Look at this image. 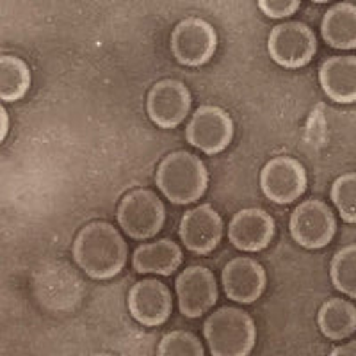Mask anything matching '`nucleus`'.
<instances>
[{
  "label": "nucleus",
  "mask_w": 356,
  "mask_h": 356,
  "mask_svg": "<svg viewBox=\"0 0 356 356\" xmlns=\"http://www.w3.org/2000/svg\"><path fill=\"white\" fill-rule=\"evenodd\" d=\"M178 308L189 319L205 316L218 303V282L211 269L203 266H191L178 275L175 282Z\"/></svg>",
  "instance_id": "9d476101"
},
{
  "label": "nucleus",
  "mask_w": 356,
  "mask_h": 356,
  "mask_svg": "<svg viewBox=\"0 0 356 356\" xmlns=\"http://www.w3.org/2000/svg\"><path fill=\"white\" fill-rule=\"evenodd\" d=\"M222 291L228 300L241 305L257 301L266 291V271L257 260L237 257L225 266L221 275Z\"/></svg>",
  "instance_id": "4468645a"
},
{
  "label": "nucleus",
  "mask_w": 356,
  "mask_h": 356,
  "mask_svg": "<svg viewBox=\"0 0 356 356\" xmlns=\"http://www.w3.org/2000/svg\"><path fill=\"white\" fill-rule=\"evenodd\" d=\"M193 106L187 86L175 79H162L152 86L146 98V113L161 129H175L184 122Z\"/></svg>",
  "instance_id": "9b49d317"
},
{
  "label": "nucleus",
  "mask_w": 356,
  "mask_h": 356,
  "mask_svg": "<svg viewBox=\"0 0 356 356\" xmlns=\"http://www.w3.org/2000/svg\"><path fill=\"white\" fill-rule=\"evenodd\" d=\"M9 132V114L6 107L0 104V143L4 141Z\"/></svg>",
  "instance_id": "a878e982"
},
{
  "label": "nucleus",
  "mask_w": 356,
  "mask_h": 356,
  "mask_svg": "<svg viewBox=\"0 0 356 356\" xmlns=\"http://www.w3.org/2000/svg\"><path fill=\"white\" fill-rule=\"evenodd\" d=\"M157 356H205V349L196 335L186 330H175L161 339Z\"/></svg>",
  "instance_id": "4be33fe9"
},
{
  "label": "nucleus",
  "mask_w": 356,
  "mask_h": 356,
  "mask_svg": "<svg viewBox=\"0 0 356 356\" xmlns=\"http://www.w3.org/2000/svg\"><path fill=\"white\" fill-rule=\"evenodd\" d=\"M267 50L273 61L282 68H303L316 56V34L301 22H284L273 27Z\"/></svg>",
  "instance_id": "39448f33"
},
{
  "label": "nucleus",
  "mask_w": 356,
  "mask_h": 356,
  "mask_svg": "<svg viewBox=\"0 0 356 356\" xmlns=\"http://www.w3.org/2000/svg\"><path fill=\"white\" fill-rule=\"evenodd\" d=\"M127 248L122 234L107 221L86 225L73 243V260L93 280H111L123 271Z\"/></svg>",
  "instance_id": "f257e3e1"
},
{
  "label": "nucleus",
  "mask_w": 356,
  "mask_h": 356,
  "mask_svg": "<svg viewBox=\"0 0 356 356\" xmlns=\"http://www.w3.org/2000/svg\"><path fill=\"white\" fill-rule=\"evenodd\" d=\"M203 335L212 356H248L255 348L257 328L248 312L221 307L205 321Z\"/></svg>",
  "instance_id": "7ed1b4c3"
},
{
  "label": "nucleus",
  "mask_w": 356,
  "mask_h": 356,
  "mask_svg": "<svg viewBox=\"0 0 356 356\" xmlns=\"http://www.w3.org/2000/svg\"><path fill=\"white\" fill-rule=\"evenodd\" d=\"M260 11L273 20H282L294 15L300 8L301 0H257Z\"/></svg>",
  "instance_id": "b1692460"
},
{
  "label": "nucleus",
  "mask_w": 356,
  "mask_h": 356,
  "mask_svg": "<svg viewBox=\"0 0 356 356\" xmlns=\"http://www.w3.org/2000/svg\"><path fill=\"white\" fill-rule=\"evenodd\" d=\"M292 239L307 250H321L332 243L337 232L335 214L321 200H307L296 207L289 221Z\"/></svg>",
  "instance_id": "423d86ee"
},
{
  "label": "nucleus",
  "mask_w": 356,
  "mask_h": 356,
  "mask_svg": "<svg viewBox=\"0 0 356 356\" xmlns=\"http://www.w3.org/2000/svg\"><path fill=\"white\" fill-rule=\"evenodd\" d=\"M321 36L335 50L356 49V6L342 2L324 13Z\"/></svg>",
  "instance_id": "a211bd4d"
},
{
  "label": "nucleus",
  "mask_w": 356,
  "mask_h": 356,
  "mask_svg": "<svg viewBox=\"0 0 356 356\" xmlns=\"http://www.w3.org/2000/svg\"><path fill=\"white\" fill-rule=\"evenodd\" d=\"M330 278L337 291L356 300V244L337 251L330 266Z\"/></svg>",
  "instance_id": "412c9836"
},
{
  "label": "nucleus",
  "mask_w": 356,
  "mask_h": 356,
  "mask_svg": "<svg viewBox=\"0 0 356 356\" xmlns=\"http://www.w3.org/2000/svg\"><path fill=\"white\" fill-rule=\"evenodd\" d=\"M308 178L303 164L296 159L280 155L271 159L260 171V189L267 200L289 205L303 196Z\"/></svg>",
  "instance_id": "1a4fd4ad"
},
{
  "label": "nucleus",
  "mask_w": 356,
  "mask_h": 356,
  "mask_svg": "<svg viewBox=\"0 0 356 356\" xmlns=\"http://www.w3.org/2000/svg\"><path fill=\"white\" fill-rule=\"evenodd\" d=\"M317 324L324 337L342 340L356 332V308L349 301L333 298L321 307Z\"/></svg>",
  "instance_id": "6ab92c4d"
},
{
  "label": "nucleus",
  "mask_w": 356,
  "mask_h": 356,
  "mask_svg": "<svg viewBox=\"0 0 356 356\" xmlns=\"http://www.w3.org/2000/svg\"><path fill=\"white\" fill-rule=\"evenodd\" d=\"M178 234L184 246L195 255H209L222 239V219L214 207H193L182 216Z\"/></svg>",
  "instance_id": "f8f14e48"
},
{
  "label": "nucleus",
  "mask_w": 356,
  "mask_h": 356,
  "mask_svg": "<svg viewBox=\"0 0 356 356\" xmlns=\"http://www.w3.org/2000/svg\"><path fill=\"white\" fill-rule=\"evenodd\" d=\"M234 132V122L227 111L216 106H202L187 123L186 139L196 150L216 155L230 146Z\"/></svg>",
  "instance_id": "6e6552de"
},
{
  "label": "nucleus",
  "mask_w": 356,
  "mask_h": 356,
  "mask_svg": "<svg viewBox=\"0 0 356 356\" xmlns=\"http://www.w3.org/2000/svg\"><path fill=\"white\" fill-rule=\"evenodd\" d=\"M31 88V70L17 56H0V100L17 102Z\"/></svg>",
  "instance_id": "aec40b11"
},
{
  "label": "nucleus",
  "mask_w": 356,
  "mask_h": 356,
  "mask_svg": "<svg viewBox=\"0 0 356 356\" xmlns=\"http://www.w3.org/2000/svg\"><path fill=\"white\" fill-rule=\"evenodd\" d=\"M330 356H356V339L348 342V344H342L339 348H335L330 353Z\"/></svg>",
  "instance_id": "393cba45"
},
{
  "label": "nucleus",
  "mask_w": 356,
  "mask_h": 356,
  "mask_svg": "<svg viewBox=\"0 0 356 356\" xmlns=\"http://www.w3.org/2000/svg\"><path fill=\"white\" fill-rule=\"evenodd\" d=\"M312 2H316V4H326L330 0H312Z\"/></svg>",
  "instance_id": "bb28decb"
},
{
  "label": "nucleus",
  "mask_w": 356,
  "mask_h": 356,
  "mask_svg": "<svg viewBox=\"0 0 356 356\" xmlns=\"http://www.w3.org/2000/svg\"><path fill=\"white\" fill-rule=\"evenodd\" d=\"M275 219L262 209H243L228 225V239L237 250L257 253L275 237Z\"/></svg>",
  "instance_id": "2eb2a0df"
},
{
  "label": "nucleus",
  "mask_w": 356,
  "mask_h": 356,
  "mask_svg": "<svg viewBox=\"0 0 356 356\" xmlns=\"http://www.w3.org/2000/svg\"><path fill=\"white\" fill-rule=\"evenodd\" d=\"M155 182L173 205H191L205 195L209 171L198 155L178 150L162 159Z\"/></svg>",
  "instance_id": "f03ea898"
},
{
  "label": "nucleus",
  "mask_w": 356,
  "mask_h": 356,
  "mask_svg": "<svg viewBox=\"0 0 356 356\" xmlns=\"http://www.w3.org/2000/svg\"><path fill=\"white\" fill-rule=\"evenodd\" d=\"M130 316L143 326H161L173 310V298L161 280L146 278L132 285L127 296Z\"/></svg>",
  "instance_id": "ddd939ff"
},
{
  "label": "nucleus",
  "mask_w": 356,
  "mask_h": 356,
  "mask_svg": "<svg viewBox=\"0 0 356 356\" xmlns=\"http://www.w3.org/2000/svg\"><path fill=\"white\" fill-rule=\"evenodd\" d=\"M116 219L122 230L136 241L152 239L166 222L164 203L150 189H134L118 205Z\"/></svg>",
  "instance_id": "20e7f679"
},
{
  "label": "nucleus",
  "mask_w": 356,
  "mask_h": 356,
  "mask_svg": "<svg viewBox=\"0 0 356 356\" xmlns=\"http://www.w3.org/2000/svg\"><path fill=\"white\" fill-rule=\"evenodd\" d=\"M218 36L209 22L191 17L178 22L171 34V52L178 65L198 68L207 65L214 56Z\"/></svg>",
  "instance_id": "0eeeda50"
},
{
  "label": "nucleus",
  "mask_w": 356,
  "mask_h": 356,
  "mask_svg": "<svg viewBox=\"0 0 356 356\" xmlns=\"http://www.w3.org/2000/svg\"><path fill=\"white\" fill-rule=\"evenodd\" d=\"M332 202L346 222H356V173L340 175L332 186Z\"/></svg>",
  "instance_id": "5701e85b"
},
{
  "label": "nucleus",
  "mask_w": 356,
  "mask_h": 356,
  "mask_svg": "<svg viewBox=\"0 0 356 356\" xmlns=\"http://www.w3.org/2000/svg\"><path fill=\"white\" fill-rule=\"evenodd\" d=\"M319 84L337 104L356 102V56L330 57L321 65Z\"/></svg>",
  "instance_id": "dca6fc26"
},
{
  "label": "nucleus",
  "mask_w": 356,
  "mask_h": 356,
  "mask_svg": "<svg viewBox=\"0 0 356 356\" xmlns=\"http://www.w3.org/2000/svg\"><path fill=\"white\" fill-rule=\"evenodd\" d=\"M182 260L184 255L180 246L171 239H162L141 244L134 251L132 266L134 271L139 275L171 276L180 267Z\"/></svg>",
  "instance_id": "f3484780"
}]
</instances>
